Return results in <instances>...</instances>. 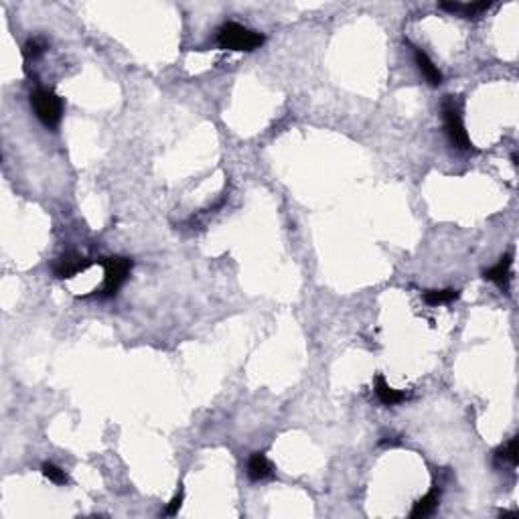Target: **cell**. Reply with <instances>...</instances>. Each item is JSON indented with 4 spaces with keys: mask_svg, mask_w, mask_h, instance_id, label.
Returning <instances> with one entry per match:
<instances>
[{
    "mask_svg": "<svg viewBox=\"0 0 519 519\" xmlns=\"http://www.w3.org/2000/svg\"><path fill=\"white\" fill-rule=\"evenodd\" d=\"M264 43V35L250 31L238 23H225L217 31V45L229 51H254Z\"/></svg>",
    "mask_w": 519,
    "mask_h": 519,
    "instance_id": "obj_1",
    "label": "cell"
},
{
    "mask_svg": "<svg viewBox=\"0 0 519 519\" xmlns=\"http://www.w3.org/2000/svg\"><path fill=\"white\" fill-rule=\"evenodd\" d=\"M442 118H444V130H446L451 144L459 151H468L472 144H470L467 130H465L461 105L453 96H446V100L442 102Z\"/></svg>",
    "mask_w": 519,
    "mask_h": 519,
    "instance_id": "obj_2",
    "label": "cell"
},
{
    "mask_svg": "<svg viewBox=\"0 0 519 519\" xmlns=\"http://www.w3.org/2000/svg\"><path fill=\"white\" fill-rule=\"evenodd\" d=\"M31 105L37 114V118L47 126V128H55L59 122H61V116H63V102L61 98L51 92V90H45V88H37L33 94H31Z\"/></svg>",
    "mask_w": 519,
    "mask_h": 519,
    "instance_id": "obj_3",
    "label": "cell"
},
{
    "mask_svg": "<svg viewBox=\"0 0 519 519\" xmlns=\"http://www.w3.org/2000/svg\"><path fill=\"white\" fill-rule=\"evenodd\" d=\"M102 266H104V284L96 292H100L102 296H114L122 288V284L128 280L130 270H132V260L114 256V258L102 260Z\"/></svg>",
    "mask_w": 519,
    "mask_h": 519,
    "instance_id": "obj_4",
    "label": "cell"
},
{
    "mask_svg": "<svg viewBox=\"0 0 519 519\" xmlns=\"http://www.w3.org/2000/svg\"><path fill=\"white\" fill-rule=\"evenodd\" d=\"M90 266H92V262L88 258H81L79 254H65L55 262L53 274L57 278H73V276L86 272Z\"/></svg>",
    "mask_w": 519,
    "mask_h": 519,
    "instance_id": "obj_5",
    "label": "cell"
},
{
    "mask_svg": "<svg viewBox=\"0 0 519 519\" xmlns=\"http://www.w3.org/2000/svg\"><path fill=\"white\" fill-rule=\"evenodd\" d=\"M440 10H448L463 18H479L483 12L491 8V2H440Z\"/></svg>",
    "mask_w": 519,
    "mask_h": 519,
    "instance_id": "obj_6",
    "label": "cell"
},
{
    "mask_svg": "<svg viewBox=\"0 0 519 519\" xmlns=\"http://www.w3.org/2000/svg\"><path fill=\"white\" fill-rule=\"evenodd\" d=\"M375 396L377 400L383 404V406H396L404 400H408V394L406 392H400V390H394L383 375H377L375 377Z\"/></svg>",
    "mask_w": 519,
    "mask_h": 519,
    "instance_id": "obj_7",
    "label": "cell"
},
{
    "mask_svg": "<svg viewBox=\"0 0 519 519\" xmlns=\"http://www.w3.org/2000/svg\"><path fill=\"white\" fill-rule=\"evenodd\" d=\"M511 254H505L503 258L499 260L493 268H489V270H485V278L487 280H491V282H495L501 290H507V286H509V272H511Z\"/></svg>",
    "mask_w": 519,
    "mask_h": 519,
    "instance_id": "obj_8",
    "label": "cell"
},
{
    "mask_svg": "<svg viewBox=\"0 0 519 519\" xmlns=\"http://www.w3.org/2000/svg\"><path fill=\"white\" fill-rule=\"evenodd\" d=\"M414 59H416V65H418V69H420V73L424 75V79L430 84V86H440L442 84V73H440V69L434 65V61L426 55V53L422 51V49H416L414 47Z\"/></svg>",
    "mask_w": 519,
    "mask_h": 519,
    "instance_id": "obj_9",
    "label": "cell"
},
{
    "mask_svg": "<svg viewBox=\"0 0 519 519\" xmlns=\"http://www.w3.org/2000/svg\"><path fill=\"white\" fill-rule=\"evenodd\" d=\"M438 503H440V491H438V489H432L430 493H426L422 499H418V501H416L414 507H412V511H410V518L420 519V518H428V516H432V514L436 511Z\"/></svg>",
    "mask_w": 519,
    "mask_h": 519,
    "instance_id": "obj_10",
    "label": "cell"
},
{
    "mask_svg": "<svg viewBox=\"0 0 519 519\" xmlns=\"http://www.w3.org/2000/svg\"><path fill=\"white\" fill-rule=\"evenodd\" d=\"M248 474L252 481H264L274 474V467L262 453H254L248 461Z\"/></svg>",
    "mask_w": 519,
    "mask_h": 519,
    "instance_id": "obj_11",
    "label": "cell"
},
{
    "mask_svg": "<svg viewBox=\"0 0 519 519\" xmlns=\"http://www.w3.org/2000/svg\"><path fill=\"white\" fill-rule=\"evenodd\" d=\"M461 294L459 290H453V288H446V290H428L424 294V303L430 305V307H438V305H448L453 301H457Z\"/></svg>",
    "mask_w": 519,
    "mask_h": 519,
    "instance_id": "obj_12",
    "label": "cell"
},
{
    "mask_svg": "<svg viewBox=\"0 0 519 519\" xmlns=\"http://www.w3.org/2000/svg\"><path fill=\"white\" fill-rule=\"evenodd\" d=\"M497 459L499 461H507V463H511L514 467L519 463V440L518 436H514L505 446H501L499 451H497Z\"/></svg>",
    "mask_w": 519,
    "mask_h": 519,
    "instance_id": "obj_13",
    "label": "cell"
},
{
    "mask_svg": "<svg viewBox=\"0 0 519 519\" xmlns=\"http://www.w3.org/2000/svg\"><path fill=\"white\" fill-rule=\"evenodd\" d=\"M47 49V43L45 41H41V39H31V41H27L25 43V47H23V53H25V57L27 59H39L43 53Z\"/></svg>",
    "mask_w": 519,
    "mask_h": 519,
    "instance_id": "obj_14",
    "label": "cell"
},
{
    "mask_svg": "<svg viewBox=\"0 0 519 519\" xmlns=\"http://www.w3.org/2000/svg\"><path fill=\"white\" fill-rule=\"evenodd\" d=\"M41 470H43V474H45L49 481H53L55 485H65V483H67V474L59 467H55L53 463H45V465L41 467Z\"/></svg>",
    "mask_w": 519,
    "mask_h": 519,
    "instance_id": "obj_15",
    "label": "cell"
},
{
    "mask_svg": "<svg viewBox=\"0 0 519 519\" xmlns=\"http://www.w3.org/2000/svg\"><path fill=\"white\" fill-rule=\"evenodd\" d=\"M181 505H183V491H179L175 497H173V501L168 503V507H166V516H175V514H179V509H181Z\"/></svg>",
    "mask_w": 519,
    "mask_h": 519,
    "instance_id": "obj_16",
    "label": "cell"
}]
</instances>
